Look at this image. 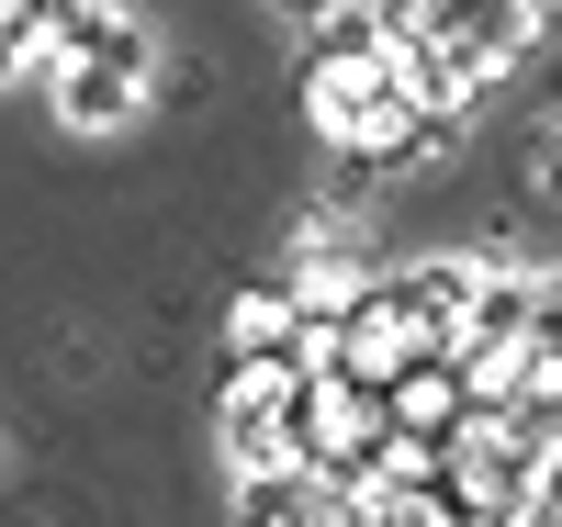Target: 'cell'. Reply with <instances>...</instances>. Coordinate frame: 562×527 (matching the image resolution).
<instances>
[{"label":"cell","instance_id":"cell-1","mask_svg":"<svg viewBox=\"0 0 562 527\" xmlns=\"http://www.w3.org/2000/svg\"><path fill=\"white\" fill-rule=\"evenodd\" d=\"M428 34H439L473 79H495V68H518V57H529L540 0H428Z\"/></svg>","mask_w":562,"mask_h":527},{"label":"cell","instance_id":"cell-2","mask_svg":"<svg viewBox=\"0 0 562 527\" xmlns=\"http://www.w3.org/2000/svg\"><path fill=\"white\" fill-rule=\"evenodd\" d=\"M214 438H225V471H281V370H248L225 359V404H214Z\"/></svg>","mask_w":562,"mask_h":527},{"label":"cell","instance_id":"cell-3","mask_svg":"<svg viewBox=\"0 0 562 527\" xmlns=\"http://www.w3.org/2000/svg\"><path fill=\"white\" fill-rule=\"evenodd\" d=\"M383 293H394V314H405V337L450 348L461 314H473V293H484V259H416V270H383Z\"/></svg>","mask_w":562,"mask_h":527},{"label":"cell","instance_id":"cell-4","mask_svg":"<svg viewBox=\"0 0 562 527\" xmlns=\"http://www.w3.org/2000/svg\"><path fill=\"white\" fill-rule=\"evenodd\" d=\"M45 90H57V113H68L79 135H124L135 102H147V79H124V68H102V57H57Z\"/></svg>","mask_w":562,"mask_h":527},{"label":"cell","instance_id":"cell-5","mask_svg":"<svg viewBox=\"0 0 562 527\" xmlns=\"http://www.w3.org/2000/svg\"><path fill=\"white\" fill-rule=\"evenodd\" d=\"M237 527H338V494H326L304 460H281V471H237Z\"/></svg>","mask_w":562,"mask_h":527},{"label":"cell","instance_id":"cell-6","mask_svg":"<svg viewBox=\"0 0 562 527\" xmlns=\"http://www.w3.org/2000/svg\"><path fill=\"white\" fill-rule=\"evenodd\" d=\"M45 45H57V57H102V68H124V79H147V68H158L147 23H124L113 0H68V12H57V34H45Z\"/></svg>","mask_w":562,"mask_h":527},{"label":"cell","instance_id":"cell-7","mask_svg":"<svg viewBox=\"0 0 562 527\" xmlns=\"http://www.w3.org/2000/svg\"><path fill=\"white\" fill-rule=\"evenodd\" d=\"M315 57L326 68H371V57H394V34L371 23V0H338V12L315 23Z\"/></svg>","mask_w":562,"mask_h":527},{"label":"cell","instance_id":"cell-8","mask_svg":"<svg viewBox=\"0 0 562 527\" xmlns=\"http://www.w3.org/2000/svg\"><path fill=\"white\" fill-rule=\"evenodd\" d=\"M45 68H57V45H45L23 12H0V90H23V79H45Z\"/></svg>","mask_w":562,"mask_h":527},{"label":"cell","instance_id":"cell-9","mask_svg":"<svg viewBox=\"0 0 562 527\" xmlns=\"http://www.w3.org/2000/svg\"><path fill=\"white\" fill-rule=\"evenodd\" d=\"M529 348L562 359V270H529Z\"/></svg>","mask_w":562,"mask_h":527},{"label":"cell","instance_id":"cell-10","mask_svg":"<svg viewBox=\"0 0 562 527\" xmlns=\"http://www.w3.org/2000/svg\"><path fill=\"white\" fill-rule=\"evenodd\" d=\"M540 203H551V214H562V124H551V135H540Z\"/></svg>","mask_w":562,"mask_h":527},{"label":"cell","instance_id":"cell-11","mask_svg":"<svg viewBox=\"0 0 562 527\" xmlns=\"http://www.w3.org/2000/svg\"><path fill=\"white\" fill-rule=\"evenodd\" d=\"M371 23H383V34H416V23H428V0H371Z\"/></svg>","mask_w":562,"mask_h":527},{"label":"cell","instance_id":"cell-12","mask_svg":"<svg viewBox=\"0 0 562 527\" xmlns=\"http://www.w3.org/2000/svg\"><path fill=\"white\" fill-rule=\"evenodd\" d=\"M0 12H23L34 34H57V12H68V0H0Z\"/></svg>","mask_w":562,"mask_h":527},{"label":"cell","instance_id":"cell-13","mask_svg":"<svg viewBox=\"0 0 562 527\" xmlns=\"http://www.w3.org/2000/svg\"><path fill=\"white\" fill-rule=\"evenodd\" d=\"M281 12H293V23H304V34H315V23H326V12H338V0H281Z\"/></svg>","mask_w":562,"mask_h":527},{"label":"cell","instance_id":"cell-14","mask_svg":"<svg viewBox=\"0 0 562 527\" xmlns=\"http://www.w3.org/2000/svg\"><path fill=\"white\" fill-rule=\"evenodd\" d=\"M0 471H12V449H0Z\"/></svg>","mask_w":562,"mask_h":527}]
</instances>
